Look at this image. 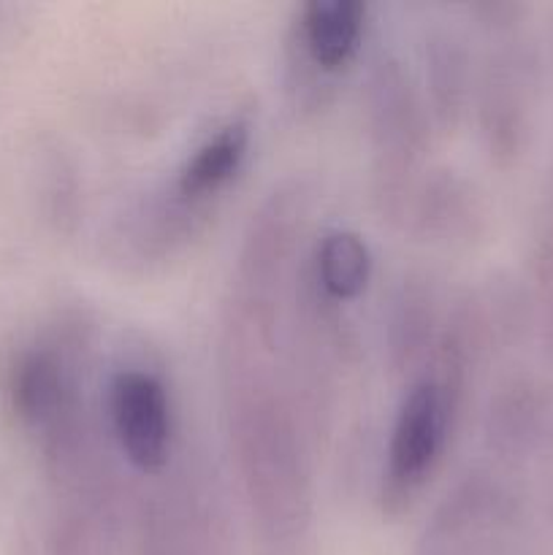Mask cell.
Returning a JSON list of instances; mask_svg holds the SVG:
<instances>
[{
  "instance_id": "6da1fadb",
  "label": "cell",
  "mask_w": 553,
  "mask_h": 555,
  "mask_svg": "<svg viewBox=\"0 0 553 555\" xmlns=\"http://www.w3.org/2000/svg\"><path fill=\"white\" fill-rule=\"evenodd\" d=\"M453 410L455 385L448 377H423L412 385L390 428L383 472L385 502L401 507L421 491L448 444Z\"/></svg>"
},
{
  "instance_id": "7a4b0ae2",
  "label": "cell",
  "mask_w": 553,
  "mask_h": 555,
  "mask_svg": "<svg viewBox=\"0 0 553 555\" xmlns=\"http://www.w3.org/2000/svg\"><path fill=\"white\" fill-rule=\"evenodd\" d=\"M108 423L125 459L139 472H160L171 453V401L144 369H123L108 385Z\"/></svg>"
},
{
  "instance_id": "3957f363",
  "label": "cell",
  "mask_w": 553,
  "mask_h": 555,
  "mask_svg": "<svg viewBox=\"0 0 553 555\" xmlns=\"http://www.w3.org/2000/svg\"><path fill=\"white\" fill-rule=\"evenodd\" d=\"M366 27V5L358 0H318L301 9L298 43L301 60L318 74L331 76L356 57Z\"/></svg>"
},
{
  "instance_id": "277c9868",
  "label": "cell",
  "mask_w": 553,
  "mask_h": 555,
  "mask_svg": "<svg viewBox=\"0 0 553 555\" xmlns=\"http://www.w3.org/2000/svg\"><path fill=\"white\" fill-rule=\"evenodd\" d=\"M249 150V125L231 119L206 135L179 166L173 195L184 206H201L220 195L242 168Z\"/></svg>"
},
{
  "instance_id": "5b68a950",
  "label": "cell",
  "mask_w": 553,
  "mask_h": 555,
  "mask_svg": "<svg viewBox=\"0 0 553 555\" xmlns=\"http://www.w3.org/2000/svg\"><path fill=\"white\" fill-rule=\"evenodd\" d=\"M312 274L325 301H352L372 280L369 244L352 231H329L314 247Z\"/></svg>"
}]
</instances>
